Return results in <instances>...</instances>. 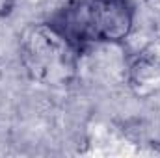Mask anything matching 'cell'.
<instances>
[{"instance_id":"obj_3","label":"cell","mask_w":160,"mask_h":158,"mask_svg":"<svg viewBox=\"0 0 160 158\" xmlns=\"http://www.w3.org/2000/svg\"><path fill=\"white\" fill-rule=\"evenodd\" d=\"M127 84L140 99H151L160 93V62L140 52L127 67Z\"/></svg>"},{"instance_id":"obj_2","label":"cell","mask_w":160,"mask_h":158,"mask_svg":"<svg viewBox=\"0 0 160 158\" xmlns=\"http://www.w3.org/2000/svg\"><path fill=\"white\" fill-rule=\"evenodd\" d=\"M80 56L47 21L32 24L21 37V62L28 77L47 87L71 86L78 77Z\"/></svg>"},{"instance_id":"obj_1","label":"cell","mask_w":160,"mask_h":158,"mask_svg":"<svg viewBox=\"0 0 160 158\" xmlns=\"http://www.w3.org/2000/svg\"><path fill=\"white\" fill-rule=\"evenodd\" d=\"M47 22L80 54L89 47H119L136 22L134 0H69Z\"/></svg>"},{"instance_id":"obj_4","label":"cell","mask_w":160,"mask_h":158,"mask_svg":"<svg viewBox=\"0 0 160 158\" xmlns=\"http://www.w3.org/2000/svg\"><path fill=\"white\" fill-rule=\"evenodd\" d=\"M143 54H147L149 58H153V60H157V62H160V37L155 41H151L143 50H142Z\"/></svg>"},{"instance_id":"obj_5","label":"cell","mask_w":160,"mask_h":158,"mask_svg":"<svg viewBox=\"0 0 160 158\" xmlns=\"http://www.w3.org/2000/svg\"><path fill=\"white\" fill-rule=\"evenodd\" d=\"M17 0H0V19H6L13 13Z\"/></svg>"}]
</instances>
